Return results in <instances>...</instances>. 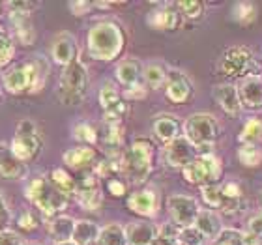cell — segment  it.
Listing matches in <instances>:
<instances>
[{
	"label": "cell",
	"instance_id": "11",
	"mask_svg": "<svg viewBox=\"0 0 262 245\" xmlns=\"http://www.w3.org/2000/svg\"><path fill=\"white\" fill-rule=\"evenodd\" d=\"M195 150L191 142L187 141L186 137H178L172 142H169L163 150V161L165 165H169L172 169H184L186 165H189L195 159Z\"/></svg>",
	"mask_w": 262,
	"mask_h": 245
},
{
	"label": "cell",
	"instance_id": "42",
	"mask_svg": "<svg viewBox=\"0 0 262 245\" xmlns=\"http://www.w3.org/2000/svg\"><path fill=\"white\" fill-rule=\"evenodd\" d=\"M217 245H246V234H242L238 230H223Z\"/></svg>",
	"mask_w": 262,
	"mask_h": 245
},
{
	"label": "cell",
	"instance_id": "40",
	"mask_svg": "<svg viewBox=\"0 0 262 245\" xmlns=\"http://www.w3.org/2000/svg\"><path fill=\"white\" fill-rule=\"evenodd\" d=\"M152 245H180L178 243V230H174L170 225H167V227L161 229V232H158Z\"/></svg>",
	"mask_w": 262,
	"mask_h": 245
},
{
	"label": "cell",
	"instance_id": "28",
	"mask_svg": "<svg viewBox=\"0 0 262 245\" xmlns=\"http://www.w3.org/2000/svg\"><path fill=\"white\" fill-rule=\"evenodd\" d=\"M99 230L101 229L94 221H88V219L75 221V230H73L71 241L77 245H92L94 241H98Z\"/></svg>",
	"mask_w": 262,
	"mask_h": 245
},
{
	"label": "cell",
	"instance_id": "50",
	"mask_svg": "<svg viewBox=\"0 0 262 245\" xmlns=\"http://www.w3.org/2000/svg\"><path fill=\"white\" fill-rule=\"evenodd\" d=\"M92 6L94 4H90V2H70V10L73 15H84Z\"/></svg>",
	"mask_w": 262,
	"mask_h": 245
},
{
	"label": "cell",
	"instance_id": "12",
	"mask_svg": "<svg viewBox=\"0 0 262 245\" xmlns=\"http://www.w3.org/2000/svg\"><path fill=\"white\" fill-rule=\"evenodd\" d=\"M13 155L23 163H30L41 153V137L39 133H21L17 131L13 141L10 142Z\"/></svg>",
	"mask_w": 262,
	"mask_h": 245
},
{
	"label": "cell",
	"instance_id": "29",
	"mask_svg": "<svg viewBox=\"0 0 262 245\" xmlns=\"http://www.w3.org/2000/svg\"><path fill=\"white\" fill-rule=\"evenodd\" d=\"M98 245H127L126 229L118 223H111L99 230Z\"/></svg>",
	"mask_w": 262,
	"mask_h": 245
},
{
	"label": "cell",
	"instance_id": "37",
	"mask_svg": "<svg viewBox=\"0 0 262 245\" xmlns=\"http://www.w3.org/2000/svg\"><path fill=\"white\" fill-rule=\"evenodd\" d=\"M202 198H204V202H206L208 206L212 208H223L225 204L223 193H221L219 187H215V184L202 185Z\"/></svg>",
	"mask_w": 262,
	"mask_h": 245
},
{
	"label": "cell",
	"instance_id": "31",
	"mask_svg": "<svg viewBox=\"0 0 262 245\" xmlns=\"http://www.w3.org/2000/svg\"><path fill=\"white\" fill-rule=\"evenodd\" d=\"M167 73H169V71H165V68L161 64H148L146 68L142 70V77H144L146 86L154 88V90L161 88L165 82H167Z\"/></svg>",
	"mask_w": 262,
	"mask_h": 245
},
{
	"label": "cell",
	"instance_id": "7",
	"mask_svg": "<svg viewBox=\"0 0 262 245\" xmlns=\"http://www.w3.org/2000/svg\"><path fill=\"white\" fill-rule=\"evenodd\" d=\"M182 172H184V178L189 184L208 185L210 182L219 180V176H221V161L213 153H206V155L193 159L191 163L182 169Z\"/></svg>",
	"mask_w": 262,
	"mask_h": 245
},
{
	"label": "cell",
	"instance_id": "6",
	"mask_svg": "<svg viewBox=\"0 0 262 245\" xmlns=\"http://www.w3.org/2000/svg\"><path fill=\"white\" fill-rule=\"evenodd\" d=\"M184 133L186 139L191 142L193 146L202 150V155L210 153L213 141L219 137V124L215 122L212 115H204V113H196L191 115L184 124Z\"/></svg>",
	"mask_w": 262,
	"mask_h": 245
},
{
	"label": "cell",
	"instance_id": "14",
	"mask_svg": "<svg viewBox=\"0 0 262 245\" xmlns=\"http://www.w3.org/2000/svg\"><path fill=\"white\" fill-rule=\"evenodd\" d=\"M51 56L56 64L70 65L73 60H77V39L70 32H60L53 38L51 43Z\"/></svg>",
	"mask_w": 262,
	"mask_h": 245
},
{
	"label": "cell",
	"instance_id": "16",
	"mask_svg": "<svg viewBox=\"0 0 262 245\" xmlns=\"http://www.w3.org/2000/svg\"><path fill=\"white\" fill-rule=\"evenodd\" d=\"M28 174L27 163H23L13 155L10 144L0 142V176L6 180H21Z\"/></svg>",
	"mask_w": 262,
	"mask_h": 245
},
{
	"label": "cell",
	"instance_id": "32",
	"mask_svg": "<svg viewBox=\"0 0 262 245\" xmlns=\"http://www.w3.org/2000/svg\"><path fill=\"white\" fill-rule=\"evenodd\" d=\"M15 56V41L6 28L0 27V70H4Z\"/></svg>",
	"mask_w": 262,
	"mask_h": 245
},
{
	"label": "cell",
	"instance_id": "22",
	"mask_svg": "<svg viewBox=\"0 0 262 245\" xmlns=\"http://www.w3.org/2000/svg\"><path fill=\"white\" fill-rule=\"evenodd\" d=\"M213 99L221 105V109L230 116H238L242 110V101L238 96V88L232 84H217L213 86Z\"/></svg>",
	"mask_w": 262,
	"mask_h": 245
},
{
	"label": "cell",
	"instance_id": "4",
	"mask_svg": "<svg viewBox=\"0 0 262 245\" xmlns=\"http://www.w3.org/2000/svg\"><path fill=\"white\" fill-rule=\"evenodd\" d=\"M86 90H88L86 65L77 58L70 65H66L64 71H62L60 81H58V88H56V98L60 99V103L68 105V107H77V105H81L84 101Z\"/></svg>",
	"mask_w": 262,
	"mask_h": 245
},
{
	"label": "cell",
	"instance_id": "10",
	"mask_svg": "<svg viewBox=\"0 0 262 245\" xmlns=\"http://www.w3.org/2000/svg\"><path fill=\"white\" fill-rule=\"evenodd\" d=\"M167 208H169L172 221L182 229L193 227L196 221V215L201 212L195 198L187 195H170L167 198Z\"/></svg>",
	"mask_w": 262,
	"mask_h": 245
},
{
	"label": "cell",
	"instance_id": "19",
	"mask_svg": "<svg viewBox=\"0 0 262 245\" xmlns=\"http://www.w3.org/2000/svg\"><path fill=\"white\" fill-rule=\"evenodd\" d=\"M158 195L154 191H137L127 198V208L131 212L137 213V215H142V217H152L158 213Z\"/></svg>",
	"mask_w": 262,
	"mask_h": 245
},
{
	"label": "cell",
	"instance_id": "48",
	"mask_svg": "<svg viewBox=\"0 0 262 245\" xmlns=\"http://www.w3.org/2000/svg\"><path fill=\"white\" fill-rule=\"evenodd\" d=\"M127 99H142L146 96V88H142L141 84H137V86H131L126 88V92H124Z\"/></svg>",
	"mask_w": 262,
	"mask_h": 245
},
{
	"label": "cell",
	"instance_id": "25",
	"mask_svg": "<svg viewBox=\"0 0 262 245\" xmlns=\"http://www.w3.org/2000/svg\"><path fill=\"white\" fill-rule=\"evenodd\" d=\"M154 135L158 137L159 141L163 142H172L174 139L180 137V124L174 116L170 115H159L154 120Z\"/></svg>",
	"mask_w": 262,
	"mask_h": 245
},
{
	"label": "cell",
	"instance_id": "47",
	"mask_svg": "<svg viewBox=\"0 0 262 245\" xmlns=\"http://www.w3.org/2000/svg\"><path fill=\"white\" fill-rule=\"evenodd\" d=\"M10 11H17V13H30L36 8L34 2H10Z\"/></svg>",
	"mask_w": 262,
	"mask_h": 245
},
{
	"label": "cell",
	"instance_id": "34",
	"mask_svg": "<svg viewBox=\"0 0 262 245\" xmlns=\"http://www.w3.org/2000/svg\"><path fill=\"white\" fill-rule=\"evenodd\" d=\"M255 17H257V11H255V6L251 2H238L232 8V19L240 25H251L255 21Z\"/></svg>",
	"mask_w": 262,
	"mask_h": 245
},
{
	"label": "cell",
	"instance_id": "35",
	"mask_svg": "<svg viewBox=\"0 0 262 245\" xmlns=\"http://www.w3.org/2000/svg\"><path fill=\"white\" fill-rule=\"evenodd\" d=\"M73 137H75L77 141L82 142V144H96L98 142V131L94 125H90L88 122H79V124L73 127Z\"/></svg>",
	"mask_w": 262,
	"mask_h": 245
},
{
	"label": "cell",
	"instance_id": "20",
	"mask_svg": "<svg viewBox=\"0 0 262 245\" xmlns=\"http://www.w3.org/2000/svg\"><path fill=\"white\" fill-rule=\"evenodd\" d=\"M242 105H246L249 109H258L262 107V79L257 75H247L240 82L238 88Z\"/></svg>",
	"mask_w": 262,
	"mask_h": 245
},
{
	"label": "cell",
	"instance_id": "1",
	"mask_svg": "<svg viewBox=\"0 0 262 245\" xmlns=\"http://www.w3.org/2000/svg\"><path fill=\"white\" fill-rule=\"evenodd\" d=\"M51 64L43 56H32L28 60L17 62L10 65L2 75V84L10 94L23 96V94L39 92L49 79Z\"/></svg>",
	"mask_w": 262,
	"mask_h": 245
},
{
	"label": "cell",
	"instance_id": "44",
	"mask_svg": "<svg viewBox=\"0 0 262 245\" xmlns=\"http://www.w3.org/2000/svg\"><path fill=\"white\" fill-rule=\"evenodd\" d=\"M0 245H27L21 234L11 229H0Z\"/></svg>",
	"mask_w": 262,
	"mask_h": 245
},
{
	"label": "cell",
	"instance_id": "46",
	"mask_svg": "<svg viewBox=\"0 0 262 245\" xmlns=\"http://www.w3.org/2000/svg\"><path fill=\"white\" fill-rule=\"evenodd\" d=\"M107 189L113 196H124L126 195V184L120 178H109L107 182Z\"/></svg>",
	"mask_w": 262,
	"mask_h": 245
},
{
	"label": "cell",
	"instance_id": "27",
	"mask_svg": "<svg viewBox=\"0 0 262 245\" xmlns=\"http://www.w3.org/2000/svg\"><path fill=\"white\" fill-rule=\"evenodd\" d=\"M141 75H142L141 64L137 60H133V58L122 60L120 64L116 65V79L127 88L137 86L139 81H141Z\"/></svg>",
	"mask_w": 262,
	"mask_h": 245
},
{
	"label": "cell",
	"instance_id": "51",
	"mask_svg": "<svg viewBox=\"0 0 262 245\" xmlns=\"http://www.w3.org/2000/svg\"><path fill=\"white\" fill-rule=\"evenodd\" d=\"M55 245H77V243H73V241H62V243H55Z\"/></svg>",
	"mask_w": 262,
	"mask_h": 245
},
{
	"label": "cell",
	"instance_id": "13",
	"mask_svg": "<svg viewBox=\"0 0 262 245\" xmlns=\"http://www.w3.org/2000/svg\"><path fill=\"white\" fill-rule=\"evenodd\" d=\"M99 103L103 107L105 120H120L127 113V103L122 99L120 92L111 82L103 84L99 90Z\"/></svg>",
	"mask_w": 262,
	"mask_h": 245
},
{
	"label": "cell",
	"instance_id": "24",
	"mask_svg": "<svg viewBox=\"0 0 262 245\" xmlns=\"http://www.w3.org/2000/svg\"><path fill=\"white\" fill-rule=\"evenodd\" d=\"M196 230H201L204 238H219L221 232H223V227H221V219L215 212L212 210H201L199 215H196V221L193 225Z\"/></svg>",
	"mask_w": 262,
	"mask_h": 245
},
{
	"label": "cell",
	"instance_id": "2",
	"mask_svg": "<svg viewBox=\"0 0 262 245\" xmlns=\"http://www.w3.org/2000/svg\"><path fill=\"white\" fill-rule=\"evenodd\" d=\"M88 55L96 60H113L120 55L126 43L122 28L113 21H101L88 30Z\"/></svg>",
	"mask_w": 262,
	"mask_h": 245
},
{
	"label": "cell",
	"instance_id": "5",
	"mask_svg": "<svg viewBox=\"0 0 262 245\" xmlns=\"http://www.w3.org/2000/svg\"><path fill=\"white\" fill-rule=\"evenodd\" d=\"M154 144L148 139H137L120 158V170L135 184H141L152 172Z\"/></svg>",
	"mask_w": 262,
	"mask_h": 245
},
{
	"label": "cell",
	"instance_id": "18",
	"mask_svg": "<svg viewBox=\"0 0 262 245\" xmlns=\"http://www.w3.org/2000/svg\"><path fill=\"white\" fill-rule=\"evenodd\" d=\"M66 167H70V169L77 170V172H88V170L92 169L94 161H96V150L90 146H77V148H70V150H66L64 155Z\"/></svg>",
	"mask_w": 262,
	"mask_h": 245
},
{
	"label": "cell",
	"instance_id": "38",
	"mask_svg": "<svg viewBox=\"0 0 262 245\" xmlns=\"http://www.w3.org/2000/svg\"><path fill=\"white\" fill-rule=\"evenodd\" d=\"M260 139H262V122L249 120L244 125V129H242L240 141L246 142V144H253V142L260 141Z\"/></svg>",
	"mask_w": 262,
	"mask_h": 245
},
{
	"label": "cell",
	"instance_id": "9",
	"mask_svg": "<svg viewBox=\"0 0 262 245\" xmlns=\"http://www.w3.org/2000/svg\"><path fill=\"white\" fill-rule=\"evenodd\" d=\"M75 198L84 210H98L103 201L101 185L96 172H82V176L75 182Z\"/></svg>",
	"mask_w": 262,
	"mask_h": 245
},
{
	"label": "cell",
	"instance_id": "30",
	"mask_svg": "<svg viewBox=\"0 0 262 245\" xmlns=\"http://www.w3.org/2000/svg\"><path fill=\"white\" fill-rule=\"evenodd\" d=\"M49 182L55 185L56 189L60 191L62 195L70 196V195H73V193H75V178H71V174L66 169L56 167V169L51 170Z\"/></svg>",
	"mask_w": 262,
	"mask_h": 245
},
{
	"label": "cell",
	"instance_id": "23",
	"mask_svg": "<svg viewBox=\"0 0 262 245\" xmlns=\"http://www.w3.org/2000/svg\"><path fill=\"white\" fill-rule=\"evenodd\" d=\"M156 236H158V229L152 223H146V221L131 223L126 229L127 245H152Z\"/></svg>",
	"mask_w": 262,
	"mask_h": 245
},
{
	"label": "cell",
	"instance_id": "43",
	"mask_svg": "<svg viewBox=\"0 0 262 245\" xmlns=\"http://www.w3.org/2000/svg\"><path fill=\"white\" fill-rule=\"evenodd\" d=\"M17 225H19L23 230H36L39 227V221L30 210H25V212H21V215L17 217Z\"/></svg>",
	"mask_w": 262,
	"mask_h": 245
},
{
	"label": "cell",
	"instance_id": "3",
	"mask_svg": "<svg viewBox=\"0 0 262 245\" xmlns=\"http://www.w3.org/2000/svg\"><path fill=\"white\" fill-rule=\"evenodd\" d=\"M25 196L38 208L39 212H43L49 217L58 215L68 208V196L62 195L45 176L30 178L25 185Z\"/></svg>",
	"mask_w": 262,
	"mask_h": 245
},
{
	"label": "cell",
	"instance_id": "36",
	"mask_svg": "<svg viewBox=\"0 0 262 245\" xmlns=\"http://www.w3.org/2000/svg\"><path fill=\"white\" fill-rule=\"evenodd\" d=\"M238 158H240L242 165L255 167L262 161V152L255 144H242V148L238 150Z\"/></svg>",
	"mask_w": 262,
	"mask_h": 245
},
{
	"label": "cell",
	"instance_id": "49",
	"mask_svg": "<svg viewBox=\"0 0 262 245\" xmlns=\"http://www.w3.org/2000/svg\"><path fill=\"white\" fill-rule=\"evenodd\" d=\"M249 232H251L255 238H262V213L260 215H255V217L249 221Z\"/></svg>",
	"mask_w": 262,
	"mask_h": 245
},
{
	"label": "cell",
	"instance_id": "26",
	"mask_svg": "<svg viewBox=\"0 0 262 245\" xmlns=\"http://www.w3.org/2000/svg\"><path fill=\"white\" fill-rule=\"evenodd\" d=\"M73 230H75V219L68 217V215H56L49 223V234L55 240V243L71 241Z\"/></svg>",
	"mask_w": 262,
	"mask_h": 245
},
{
	"label": "cell",
	"instance_id": "52",
	"mask_svg": "<svg viewBox=\"0 0 262 245\" xmlns=\"http://www.w3.org/2000/svg\"><path fill=\"white\" fill-rule=\"evenodd\" d=\"M27 245H38V243H27Z\"/></svg>",
	"mask_w": 262,
	"mask_h": 245
},
{
	"label": "cell",
	"instance_id": "17",
	"mask_svg": "<svg viewBox=\"0 0 262 245\" xmlns=\"http://www.w3.org/2000/svg\"><path fill=\"white\" fill-rule=\"evenodd\" d=\"M146 25L154 30H174L180 25V13L167 4L158 6L156 10L148 11Z\"/></svg>",
	"mask_w": 262,
	"mask_h": 245
},
{
	"label": "cell",
	"instance_id": "33",
	"mask_svg": "<svg viewBox=\"0 0 262 245\" xmlns=\"http://www.w3.org/2000/svg\"><path fill=\"white\" fill-rule=\"evenodd\" d=\"M103 141L109 146H120L124 141V127H122L120 120L103 122Z\"/></svg>",
	"mask_w": 262,
	"mask_h": 245
},
{
	"label": "cell",
	"instance_id": "8",
	"mask_svg": "<svg viewBox=\"0 0 262 245\" xmlns=\"http://www.w3.org/2000/svg\"><path fill=\"white\" fill-rule=\"evenodd\" d=\"M255 65V58L253 53L247 47H232L223 55L221 64H219V71L221 75L227 77H242L249 75V71Z\"/></svg>",
	"mask_w": 262,
	"mask_h": 245
},
{
	"label": "cell",
	"instance_id": "41",
	"mask_svg": "<svg viewBox=\"0 0 262 245\" xmlns=\"http://www.w3.org/2000/svg\"><path fill=\"white\" fill-rule=\"evenodd\" d=\"M178 10L186 17H189V19H195V17L202 15L204 6H202V2H199V0H182V2H178Z\"/></svg>",
	"mask_w": 262,
	"mask_h": 245
},
{
	"label": "cell",
	"instance_id": "39",
	"mask_svg": "<svg viewBox=\"0 0 262 245\" xmlns=\"http://www.w3.org/2000/svg\"><path fill=\"white\" fill-rule=\"evenodd\" d=\"M204 236L195 227H186L178 230V243L180 245H204Z\"/></svg>",
	"mask_w": 262,
	"mask_h": 245
},
{
	"label": "cell",
	"instance_id": "45",
	"mask_svg": "<svg viewBox=\"0 0 262 245\" xmlns=\"http://www.w3.org/2000/svg\"><path fill=\"white\" fill-rule=\"evenodd\" d=\"M11 221H13V213H11L8 202H6L2 191H0V229H10Z\"/></svg>",
	"mask_w": 262,
	"mask_h": 245
},
{
	"label": "cell",
	"instance_id": "15",
	"mask_svg": "<svg viewBox=\"0 0 262 245\" xmlns=\"http://www.w3.org/2000/svg\"><path fill=\"white\" fill-rule=\"evenodd\" d=\"M165 92H167V98L172 101V103H184L191 98L193 86L189 79L186 77V73H182L178 70H170L167 73V82H165Z\"/></svg>",
	"mask_w": 262,
	"mask_h": 245
},
{
	"label": "cell",
	"instance_id": "21",
	"mask_svg": "<svg viewBox=\"0 0 262 245\" xmlns=\"http://www.w3.org/2000/svg\"><path fill=\"white\" fill-rule=\"evenodd\" d=\"M10 23L13 27V38L23 45H32L36 41V28L32 25L30 13L10 11Z\"/></svg>",
	"mask_w": 262,
	"mask_h": 245
},
{
	"label": "cell",
	"instance_id": "53",
	"mask_svg": "<svg viewBox=\"0 0 262 245\" xmlns=\"http://www.w3.org/2000/svg\"><path fill=\"white\" fill-rule=\"evenodd\" d=\"M0 10H2V2H0Z\"/></svg>",
	"mask_w": 262,
	"mask_h": 245
}]
</instances>
